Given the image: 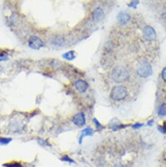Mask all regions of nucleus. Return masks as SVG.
<instances>
[{
  "label": "nucleus",
  "instance_id": "f8f14e48",
  "mask_svg": "<svg viewBox=\"0 0 166 167\" xmlns=\"http://www.w3.org/2000/svg\"><path fill=\"white\" fill-rule=\"evenodd\" d=\"M158 113H159L160 116H166V103H163L159 107Z\"/></svg>",
  "mask_w": 166,
  "mask_h": 167
},
{
  "label": "nucleus",
  "instance_id": "dca6fc26",
  "mask_svg": "<svg viewBox=\"0 0 166 167\" xmlns=\"http://www.w3.org/2000/svg\"><path fill=\"white\" fill-rule=\"evenodd\" d=\"M61 160L65 161V162H69V163H75V161H74L73 159H71L70 158V157H69L68 156H63V157H62V158H61Z\"/></svg>",
  "mask_w": 166,
  "mask_h": 167
},
{
  "label": "nucleus",
  "instance_id": "7ed1b4c3",
  "mask_svg": "<svg viewBox=\"0 0 166 167\" xmlns=\"http://www.w3.org/2000/svg\"><path fill=\"white\" fill-rule=\"evenodd\" d=\"M137 73L140 77L142 78H147L149 76H151L152 73V69L151 65L147 62L146 61H143L138 65V69H137Z\"/></svg>",
  "mask_w": 166,
  "mask_h": 167
},
{
  "label": "nucleus",
  "instance_id": "0eeeda50",
  "mask_svg": "<svg viewBox=\"0 0 166 167\" xmlns=\"http://www.w3.org/2000/svg\"><path fill=\"white\" fill-rule=\"evenodd\" d=\"M72 122L77 126H83L85 124V117L83 112H78L72 119Z\"/></svg>",
  "mask_w": 166,
  "mask_h": 167
},
{
  "label": "nucleus",
  "instance_id": "6e6552de",
  "mask_svg": "<svg viewBox=\"0 0 166 167\" xmlns=\"http://www.w3.org/2000/svg\"><path fill=\"white\" fill-rule=\"evenodd\" d=\"M75 86H76V89H77L78 92H85L87 90V83L85 82L84 80H82V79H78V80L76 81Z\"/></svg>",
  "mask_w": 166,
  "mask_h": 167
},
{
  "label": "nucleus",
  "instance_id": "6ab92c4d",
  "mask_svg": "<svg viewBox=\"0 0 166 167\" xmlns=\"http://www.w3.org/2000/svg\"><path fill=\"white\" fill-rule=\"evenodd\" d=\"M38 142H39V143L41 145V146H48V145H49L48 142H46V141H44L43 140H39Z\"/></svg>",
  "mask_w": 166,
  "mask_h": 167
},
{
  "label": "nucleus",
  "instance_id": "4be33fe9",
  "mask_svg": "<svg viewBox=\"0 0 166 167\" xmlns=\"http://www.w3.org/2000/svg\"><path fill=\"white\" fill-rule=\"evenodd\" d=\"M152 120H151L150 122H148V125H149V126H151V125H152Z\"/></svg>",
  "mask_w": 166,
  "mask_h": 167
},
{
  "label": "nucleus",
  "instance_id": "9d476101",
  "mask_svg": "<svg viewBox=\"0 0 166 167\" xmlns=\"http://www.w3.org/2000/svg\"><path fill=\"white\" fill-rule=\"evenodd\" d=\"M93 134H94V130H93L92 128H90V127H87V128H85V129H83V130L82 131V133H81L80 137H79V143H80V144L82 143L83 138L87 136H92Z\"/></svg>",
  "mask_w": 166,
  "mask_h": 167
},
{
  "label": "nucleus",
  "instance_id": "412c9836",
  "mask_svg": "<svg viewBox=\"0 0 166 167\" xmlns=\"http://www.w3.org/2000/svg\"><path fill=\"white\" fill-rule=\"evenodd\" d=\"M162 128H163L164 133H166V122H165V123H164L163 126H162Z\"/></svg>",
  "mask_w": 166,
  "mask_h": 167
},
{
  "label": "nucleus",
  "instance_id": "aec40b11",
  "mask_svg": "<svg viewBox=\"0 0 166 167\" xmlns=\"http://www.w3.org/2000/svg\"><path fill=\"white\" fill-rule=\"evenodd\" d=\"M142 126H143L142 124L136 123V124H135L134 126H132V127H133L134 129H138V128H140V127H142Z\"/></svg>",
  "mask_w": 166,
  "mask_h": 167
},
{
  "label": "nucleus",
  "instance_id": "2eb2a0df",
  "mask_svg": "<svg viewBox=\"0 0 166 167\" xmlns=\"http://www.w3.org/2000/svg\"><path fill=\"white\" fill-rule=\"evenodd\" d=\"M9 57L5 53H0V62L1 61H6L8 60Z\"/></svg>",
  "mask_w": 166,
  "mask_h": 167
},
{
  "label": "nucleus",
  "instance_id": "39448f33",
  "mask_svg": "<svg viewBox=\"0 0 166 167\" xmlns=\"http://www.w3.org/2000/svg\"><path fill=\"white\" fill-rule=\"evenodd\" d=\"M44 46L42 40L37 36H31L29 41V46L32 49H39Z\"/></svg>",
  "mask_w": 166,
  "mask_h": 167
},
{
  "label": "nucleus",
  "instance_id": "423d86ee",
  "mask_svg": "<svg viewBox=\"0 0 166 167\" xmlns=\"http://www.w3.org/2000/svg\"><path fill=\"white\" fill-rule=\"evenodd\" d=\"M104 17H105V13L101 8H96L92 12V20L94 21V23H101V21L103 20Z\"/></svg>",
  "mask_w": 166,
  "mask_h": 167
},
{
  "label": "nucleus",
  "instance_id": "9b49d317",
  "mask_svg": "<svg viewBox=\"0 0 166 167\" xmlns=\"http://www.w3.org/2000/svg\"><path fill=\"white\" fill-rule=\"evenodd\" d=\"M62 57L65 59L67 60H73L76 58V55H75V52L74 51H69L67 52L65 54L62 55Z\"/></svg>",
  "mask_w": 166,
  "mask_h": 167
},
{
  "label": "nucleus",
  "instance_id": "f3484780",
  "mask_svg": "<svg viewBox=\"0 0 166 167\" xmlns=\"http://www.w3.org/2000/svg\"><path fill=\"white\" fill-rule=\"evenodd\" d=\"M161 77L163 79V80L166 83V67L164 68L163 70H162V73H161Z\"/></svg>",
  "mask_w": 166,
  "mask_h": 167
},
{
  "label": "nucleus",
  "instance_id": "f03ea898",
  "mask_svg": "<svg viewBox=\"0 0 166 167\" xmlns=\"http://www.w3.org/2000/svg\"><path fill=\"white\" fill-rule=\"evenodd\" d=\"M127 89L125 87L122 86H116L113 87L110 93V97L112 99L115 101L123 100L127 96Z\"/></svg>",
  "mask_w": 166,
  "mask_h": 167
},
{
  "label": "nucleus",
  "instance_id": "20e7f679",
  "mask_svg": "<svg viewBox=\"0 0 166 167\" xmlns=\"http://www.w3.org/2000/svg\"><path fill=\"white\" fill-rule=\"evenodd\" d=\"M143 36L148 41H153L156 39V32L152 26L146 25L143 29Z\"/></svg>",
  "mask_w": 166,
  "mask_h": 167
},
{
  "label": "nucleus",
  "instance_id": "1a4fd4ad",
  "mask_svg": "<svg viewBox=\"0 0 166 167\" xmlns=\"http://www.w3.org/2000/svg\"><path fill=\"white\" fill-rule=\"evenodd\" d=\"M118 23L120 24H126L127 23H129V21H130V15H129L126 12H120L118 15Z\"/></svg>",
  "mask_w": 166,
  "mask_h": 167
},
{
  "label": "nucleus",
  "instance_id": "4468645a",
  "mask_svg": "<svg viewBox=\"0 0 166 167\" xmlns=\"http://www.w3.org/2000/svg\"><path fill=\"white\" fill-rule=\"evenodd\" d=\"M4 166L5 167H22V165L18 163H5L4 164Z\"/></svg>",
  "mask_w": 166,
  "mask_h": 167
},
{
  "label": "nucleus",
  "instance_id": "a211bd4d",
  "mask_svg": "<svg viewBox=\"0 0 166 167\" xmlns=\"http://www.w3.org/2000/svg\"><path fill=\"white\" fill-rule=\"evenodd\" d=\"M93 122H94V123L95 124V126H96V127L98 129H101L102 128V126H101V124L99 123V121L97 120L96 119H93Z\"/></svg>",
  "mask_w": 166,
  "mask_h": 167
},
{
  "label": "nucleus",
  "instance_id": "ddd939ff",
  "mask_svg": "<svg viewBox=\"0 0 166 167\" xmlns=\"http://www.w3.org/2000/svg\"><path fill=\"white\" fill-rule=\"evenodd\" d=\"M12 141L11 138H0V144L1 145H7Z\"/></svg>",
  "mask_w": 166,
  "mask_h": 167
},
{
  "label": "nucleus",
  "instance_id": "f257e3e1",
  "mask_svg": "<svg viewBox=\"0 0 166 167\" xmlns=\"http://www.w3.org/2000/svg\"><path fill=\"white\" fill-rule=\"evenodd\" d=\"M112 78L117 83H122L129 79V73L125 68L122 66H117L114 68L112 71Z\"/></svg>",
  "mask_w": 166,
  "mask_h": 167
}]
</instances>
